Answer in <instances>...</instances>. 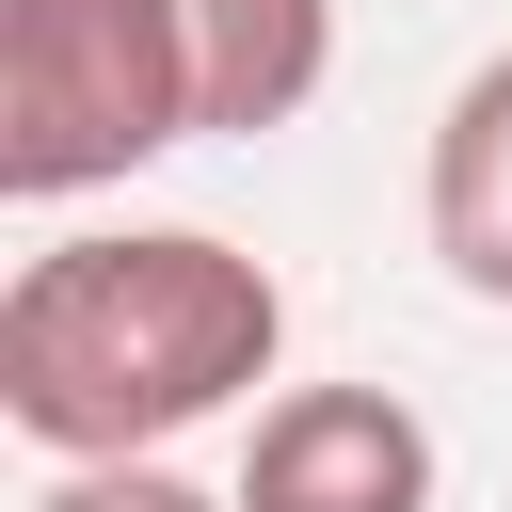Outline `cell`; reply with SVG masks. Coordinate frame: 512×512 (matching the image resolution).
Here are the masks:
<instances>
[{"label":"cell","instance_id":"cell-4","mask_svg":"<svg viewBox=\"0 0 512 512\" xmlns=\"http://www.w3.org/2000/svg\"><path fill=\"white\" fill-rule=\"evenodd\" d=\"M416 208H432V256H448V288H464V304H512V48L448 80Z\"/></svg>","mask_w":512,"mask_h":512},{"label":"cell","instance_id":"cell-1","mask_svg":"<svg viewBox=\"0 0 512 512\" xmlns=\"http://www.w3.org/2000/svg\"><path fill=\"white\" fill-rule=\"evenodd\" d=\"M288 352V288L208 224H96L0 288V416L48 464H144L240 416Z\"/></svg>","mask_w":512,"mask_h":512},{"label":"cell","instance_id":"cell-5","mask_svg":"<svg viewBox=\"0 0 512 512\" xmlns=\"http://www.w3.org/2000/svg\"><path fill=\"white\" fill-rule=\"evenodd\" d=\"M176 32H192V112L224 144L288 128L336 80V0H176Z\"/></svg>","mask_w":512,"mask_h":512},{"label":"cell","instance_id":"cell-6","mask_svg":"<svg viewBox=\"0 0 512 512\" xmlns=\"http://www.w3.org/2000/svg\"><path fill=\"white\" fill-rule=\"evenodd\" d=\"M32 512H240V496H208L192 464H160V448H144V464H48V496H32Z\"/></svg>","mask_w":512,"mask_h":512},{"label":"cell","instance_id":"cell-2","mask_svg":"<svg viewBox=\"0 0 512 512\" xmlns=\"http://www.w3.org/2000/svg\"><path fill=\"white\" fill-rule=\"evenodd\" d=\"M192 112V32L176 0H0V192L64 208L144 160H176Z\"/></svg>","mask_w":512,"mask_h":512},{"label":"cell","instance_id":"cell-3","mask_svg":"<svg viewBox=\"0 0 512 512\" xmlns=\"http://www.w3.org/2000/svg\"><path fill=\"white\" fill-rule=\"evenodd\" d=\"M240 512H432V416L400 384H288L224 480Z\"/></svg>","mask_w":512,"mask_h":512}]
</instances>
